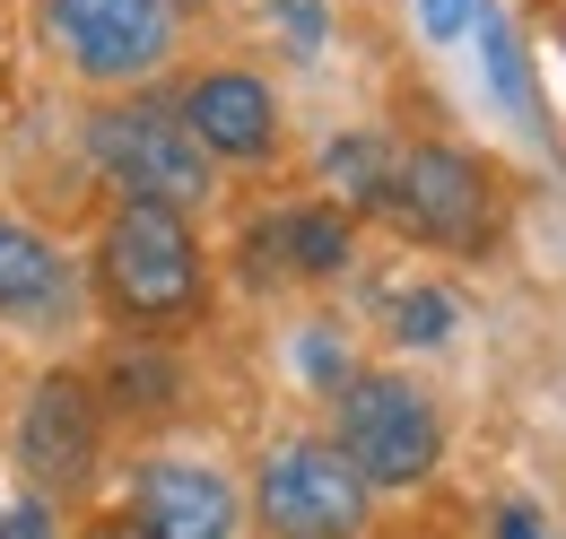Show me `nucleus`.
Returning a JSON list of instances; mask_svg holds the SVG:
<instances>
[{
  "mask_svg": "<svg viewBox=\"0 0 566 539\" xmlns=\"http://www.w3.org/2000/svg\"><path fill=\"white\" fill-rule=\"evenodd\" d=\"M87 148H96V166H105V183L123 192V209H175V218H192V209L210 201V157H201V139L184 131V114L166 105V96H132V105H105L96 123H87Z\"/></svg>",
  "mask_w": 566,
  "mask_h": 539,
  "instance_id": "obj_1",
  "label": "nucleus"
},
{
  "mask_svg": "<svg viewBox=\"0 0 566 539\" xmlns=\"http://www.w3.org/2000/svg\"><path fill=\"white\" fill-rule=\"evenodd\" d=\"M96 278H105V305L140 331H166L201 305V244H192V218L175 209H123L96 244Z\"/></svg>",
  "mask_w": 566,
  "mask_h": 539,
  "instance_id": "obj_2",
  "label": "nucleus"
},
{
  "mask_svg": "<svg viewBox=\"0 0 566 539\" xmlns=\"http://www.w3.org/2000/svg\"><path fill=\"white\" fill-rule=\"evenodd\" d=\"M332 453L366 478V496L375 487H419L436 471V453H444V418L401 374H349L340 418H332Z\"/></svg>",
  "mask_w": 566,
  "mask_h": 539,
  "instance_id": "obj_3",
  "label": "nucleus"
},
{
  "mask_svg": "<svg viewBox=\"0 0 566 539\" xmlns=\"http://www.w3.org/2000/svg\"><path fill=\"white\" fill-rule=\"evenodd\" d=\"M44 35L78 78L123 87L175 53V9L166 0H44Z\"/></svg>",
  "mask_w": 566,
  "mask_h": 539,
  "instance_id": "obj_4",
  "label": "nucleus"
},
{
  "mask_svg": "<svg viewBox=\"0 0 566 539\" xmlns=\"http://www.w3.org/2000/svg\"><path fill=\"white\" fill-rule=\"evenodd\" d=\"M262 522L280 539H357L366 531V478L332 444L296 435L262 462Z\"/></svg>",
  "mask_w": 566,
  "mask_h": 539,
  "instance_id": "obj_5",
  "label": "nucleus"
},
{
  "mask_svg": "<svg viewBox=\"0 0 566 539\" xmlns=\"http://www.w3.org/2000/svg\"><path fill=\"white\" fill-rule=\"evenodd\" d=\"M392 209L419 226L427 244H453V253H480L489 235V175L462 157V148H401L392 166Z\"/></svg>",
  "mask_w": 566,
  "mask_h": 539,
  "instance_id": "obj_6",
  "label": "nucleus"
},
{
  "mask_svg": "<svg viewBox=\"0 0 566 539\" xmlns=\"http://www.w3.org/2000/svg\"><path fill=\"white\" fill-rule=\"evenodd\" d=\"M18 462L44 496H71L96 471V392L78 374H44L18 409Z\"/></svg>",
  "mask_w": 566,
  "mask_h": 539,
  "instance_id": "obj_7",
  "label": "nucleus"
},
{
  "mask_svg": "<svg viewBox=\"0 0 566 539\" xmlns=\"http://www.w3.org/2000/svg\"><path fill=\"white\" fill-rule=\"evenodd\" d=\"M175 114L201 139V157H271L280 148V96L253 70H201Z\"/></svg>",
  "mask_w": 566,
  "mask_h": 539,
  "instance_id": "obj_8",
  "label": "nucleus"
},
{
  "mask_svg": "<svg viewBox=\"0 0 566 539\" xmlns=\"http://www.w3.org/2000/svg\"><path fill=\"white\" fill-rule=\"evenodd\" d=\"M132 522L148 539H235V487L201 462H148Z\"/></svg>",
  "mask_w": 566,
  "mask_h": 539,
  "instance_id": "obj_9",
  "label": "nucleus"
},
{
  "mask_svg": "<svg viewBox=\"0 0 566 539\" xmlns=\"http://www.w3.org/2000/svg\"><path fill=\"white\" fill-rule=\"evenodd\" d=\"M253 244H262L271 270L332 278V270H349V218H340V209H280V218L253 226Z\"/></svg>",
  "mask_w": 566,
  "mask_h": 539,
  "instance_id": "obj_10",
  "label": "nucleus"
},
{
  "mask_svg": "<svg viewBox=\"0 0 566 539\" xmlns=\"http://www.w3.org/2000/svg\"><path fill=\"white\" fill-rule=\"evenodd\" d=\"M53 305H62V253L35 226L0 218V323H44Z\"/></svg>",
  "mask_w": 566,
  "mask_h": 539,
  "instance_id": "obj_11",
  "label": "nucleus"
},
{
  "mask_svg": "<svg viewBox=\"0 0 566 539\" xmlns=\"http://www.w3.org/2000/svg\"><path fill=\"white\" fill-rule=\"evenodd\" d=\"M392 166H401V148L375 139V131H349V139L323 148V175H332V192H340L349 209H384L392 201Z\"/></svg>",
  "mask_w": 566,
  "mask_h": 539,
  "instance_id": "obj_12",
  "label": "nucleus"
},
{
  "mask_svg": "<svg viewBox=\"0 0 566 539\" xmlns=\"http://www.w3.org/2000/svg\"><path fill=\"white\" fill-rule=\"evenodd\" d=\"M480 53H489V78H496V96H505V114L532 123V78H523V53H514V27L489 18V9H480Z\"/></svg>",
  "mask_w": 566,
  "mask_h": 539,
  "instance_id": "obj_13",
  "label": "nucleus"
},
{
  "mask_svg": "<svg viewBox=\"0 0 566 539\" xmlns=\"http://www.w3.org/2000/svg\"><path fill=\"white\" fill-rule=\"evenodd\" d=\"M453 296L444 287H410V296H392V339H410V348H436V339H453Z\"/></svg>",
  "mask_w": 566,
  "mask_h": 539,
  "instance_id": "obj_14",
  "label": "nucleus"
},
{
  "mask_svg": "<svg viewBox=\"0 0 566 539\" xmlns=\"http://www.w3.org/2000/svg\"><path fill=\"white\" fill-rule=\"evenodd\" d=\"M175 383H184L175 357H123V366H114V392H123L132 409H166V401H175Z\"/></svg>",
  "mask_w": 566,
  "mask_h": 539,
  "instance_id": "obj_15",
  "label": "nucleus"
},
{
  "mask_svg": "<svg viewBox=\"0 0 566 539\" xmlns=\"http://www.w3.org/2000/svg\"><path fill=\"white\" fill-rule=\"evenodd\" d=\"M271 27H280L287 53H323V35H332V9H323V0H271Z\"/></svg>",
  "mask_w": 566,
  "mask_h": 539,
  "instance_id": "obj_16",
  "label": "nucleus"
},
{
  "mask_svg": "<svg viewBox=\"0 0 566 539\" xmlns=\"http://www.w3.org/2000/svg\"><path fill=\"white\" fill-rule=\"evenodd\" d=\"M296 366H305V374H323L332 392L349 383V348H340L332 331H305V339H296Z\"/></svg>",
  "mask_w": 566,
  "mask_h": 539,
  "instance_id": "obj_17",
  "label": "nucleus"
},
{
  "mask_svg": "<svg viewBox=\"0 0 566 539\" xmlns=\"http://www.w3.org/2000/svg\"><path fill=\"white\" fill-rule=\"evenodd\" d=\"M0 539H62V522H53V505H44V496H27L18 514H0Z\"/></svg>",
  "mask_w": 566,
  "mask_h": 539,
  "instance_id": "obj_18",
  "label": "nucleus"
},
{
  "mask_svg": "<svg viewBox=\"0 0 566 539\" xmlns=\"http://www.w3.org/2000/svg\"><path fill=\"white\" fill-rule=\"evenodd\" d=\"M419 18H427V35H436V44H453V35L480 18V0H419Z\"/></svg>",
  "mask_w": 566,
  "mask_h": 539,
  "instance_id": "obj_19",
  "label": "nucleus"
},
{
  "mask_svg": "<svg viewBox=\"0 0 566 539\" xmlns=\"http://www.w3.org/2000/svg\"><path fill=\"white\" fill-rule=\"evenodd\" d=\"M496 539H541V531H532V514H496Z\"/></svg>",
  "mask_w": 566,
  "mask_h": 539,
  "instance_id": "obj_20",
  "label": "nucleus"
},
{
  "mask_svg": "<svg viewBox=\"0 0 566 539\" xmlns=\"http://www.w3.org/2000/svg\"><path fill=\"white\" fill-rule=\"evenodd\" d=\"M96 539H148V531H140V522H132V514H123V522H105V531H96Z\"/></svg>",
  "mask_w": 566,
  "mask_h": 539,
  "instance_id": "obj_21",
  "label": "nucleus"
},
{
  "mask_svg": "<svg viewBox=\"0 0 566 539\" xmlns=\"http://www.w3.org/2000/svg\"><path fill=\"white\" fill-rule=\"evenodd\" d=\"M166 9H175V18H184V9H192V0H166Z\"/></svg>",
  "mask_w": 566,
  "mask_h": 539,
  "instance_id": "obj_22",
  "label": "nucleus"
}]
</instances>
